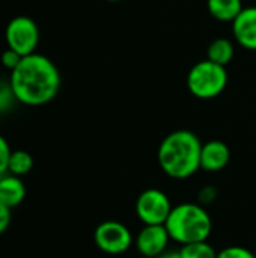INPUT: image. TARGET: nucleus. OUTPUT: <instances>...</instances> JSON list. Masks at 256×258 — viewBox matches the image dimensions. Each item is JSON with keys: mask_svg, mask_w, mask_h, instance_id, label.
<instances>
[{"mask_svg": "<svg viewBox=\"0 0 256 258\" xmlns=\"http://www.w3.org/2000/svg\"><path fill=\"white\" fill-rule=\"evenodd\" d=\"M202 142L190 130H175L158 145L157 160L161 171L174 180H186L201 169Z\"/></svg>", "mask_w": 256, "mask_h": 258, "instance_id": "2", "label": "nucleus"}, {"mask_svg": "<svg viewBox=\"0 0 256 258\" xmlns=\"http://www.w3.org/2000/svg\"><path fill=\"white\" fill-rule=\"evenodd\" d=\"M217 258H255V252L244 246H228L217 252Z\"/></svg>", "mask_w": 256, "mask_h": 258, "instance_id": "17", "label": "nucleus"}, {"mask_svg": "<svg viewBox=\"0 0 256 258\" xmlns=\"http://www.w3.org/2000/svg\"><path fill=\"white\" fill-rule=\"evenodd\" d=\"M164 225L170 239L181 246L208 240L213 231L211 216L205 207L198 203H183L175 206Z\"/></svg>", "mask_w": 256, "mask_h": 258, "instance_id": "3", "label": "nucleus"}, {"mask_svg": "<svg viewBox=\"0 0 256 258\" xmlns=\"http://www.w3.org/2000/svg\"><path fill=\"white\" fill-rule=\"evenodd\" d=\"M174 206L170 198L160 189L143 190L136 200V215L143 225H164Z\"/></svg>", "mask_w": 256, "mask_h": 258, "instance_id": "5", "label": "nucleus"}, {"mask_svg": "<svg viewBox=\"0 0 256 258\" xmlns=\"http://www.w3.org/2000/svg\"><path fill=\"white\" fill-rule=\"evenodd\" d=\"M8 48L15 50L20 56H27L36 51L39 44V27L27 15L14 17L5 30Z\"/></svg>", "mask_w": 256, "mask_h": 258, "instance_id": "6", "label": "nucleus"}, {"mask_svg": "<svg viewBox=\"0 0 256 258\" xmlns=\"http://www.w3.org/2000/svg\"><path fill=\"white\" fill-rule=\"evenodd\" d=\"M234 44L231 42V39L228 38H217L214 39L208 48H207V59L214 62V63H219V65H223L226 67L232 57H234Z\"/></svg>", "mask_w": 256, "mask_h": 258, "instance_id": "13", "label": "nucleus"}, {"mask_svg": "<svg viewBox=\"0 0 256 258\" xmlns=\"http://www.w3.org/2000/svg\"><path fill=\"white\" fill-rule=\"evenodd\" d=\"M228 85L226 67L208 59L195 63L187 74V88L199 100H213L219 97Z\"/></svg>", "mask_w": 256, "mask_h": 258, "instance_id": "4", "label": "nucleus"}, {"mask_svg": "<svg viewBox=\"0 0 256 258\" xmlns=\"http://www.w3.org/2000/svg\"><path fill=\"white\" fill-rule=\"evenodd\" d=\"M231 160V150L229 147L219 141H208L202 144L201 150V169L207 172H219L228 166Z\"/></svg>", "mask_w": 256, "mask_h": 258, "instance_id": "10", "label": "nucleus"}, {"mask_svg": "<svg viewBox=\"0 0 256 258\" xmlns=\"http://www.w3.org/2000/svg\"><path fill=\"white\" fill-rule=\"evenodd\" d=\"M21 57H23V56H20L15 50H12V48H6V50L2 53L0 62H2V65H3L6 70L12 71V70H15V68H17V65L20 63Z\"/></svg>", "mask_w": 256, "mask_h": 258, "instance_id": "19", "label": "nucleus"}, {"mask_svg": "<svg viewBox=\"0 0 256 258\" xmlns=\"http://www.w3.org/2000/svg\"><path fill=\"white\" fill-rule=\"evenodd\" d=\"M157 258H183V257H181L180 251H166V252H163L160 257H157Z\"/></svg>", "mask_w": 256, "mask_h": 258, "instance_id": "22", "label": "nucleus"}, {"mask_svg": "<svg viewBox=\"0 0 256 258\" xmlns=\"http://www.w3.org/2000/svg\"><path fill=\"white\" fill-rule=\"evenodd\" d=\"M11 224V209L0 203V234H3Z\"/></svg>", "mask_w": 256, "mask_h": 258, "instance_id": "21", "label": "nucleus"}, {"mask_svg": "<svg viewBox=\"0 0 256 258\" xmlns=\"http://www.w3.org/2000/svg\"><path fill=\"white\" fill-rule=\"evenodd\" d=\"M26 198V186L17 175H2L0 177V203L12 209L23 203Z\"/></svg>", "mask_w": 256, "mask_h": 258, "instance_id": "11", "label": "nucleus"}, {"mask_svg": "<svg viewBox=\"0 0 256 258\" xmlns=\"http://www.w3.org/2000/svg\"><path fill=\"white\" fill-rule=\"evenodd\" d=\"M33 168V157L30 153L24 150H15L11 153L9 165H8V172L17 177H23L29 174Z\"/></svg>", "mask_w": 256, "mask_h": 258, "instance_id": "14", "label": "nucleus"}, {"mask_svg": "<svg viewBox=\"0 0 256 258\" xmlns=\"http://www.w3.org/2000/svg\"><path fill=\"white\" fill-rule=\"evenodd\" d=\"M170 236L166 230V225H143V228L136 236V248L146 258L160 257L167 251Z\"/></svg>", "mask_w": 256, "mask_h": 258, "instance_id": "8", "label": "nucleus"}, {"mask_svg": "<svg viewBox=\"0 0 256 258\" xmlns=\"http://www.w3.org/2000/svg\"><path fill=\"white\" fill-rule=\"evenodd\" d=\"M208 12L219 21H234L243 11L241 0H207Z\"/></svg>", "mask_w": 256, "mask_h": 258, "instance_id": "12", "label": "nucleus"}, {"mask_svg": "<svg viewBox=\"0 0 256 258\" xmlns=\"http://www.w3.org/2000/svg\"><path fill=\"white\" fill-rule=\"evenodd\" d=\"M11 153H12V150H11L8 141L0 135V177L8 172V165H9Z\"/></svg>", "mask_w": 256, "mask_h": 258, "instance_id": "18", "label": "nucleus"}, {"mask_svg": "<svg viewBox=\"0 0 256 258\" xmlns=\"http://www.w3.org/2000/svg\"><path fill=\"white\" fill-rule=\"evenodd\" d=\"M255 258H256V252H255Z\"/></svg>", "mask_w": 256, "mask_h": 258, "instance_id": "24", "label": "nucleus"}, {"mask_svg": "<svg viewBox=\"0 0 256 258\" xmlns=\"http://www.w3.org/2000/svg\"><path fill=\"white\" fill-rule=\"evenodd\" d=\"M107 2H112V3H116V2H122V0H107Z\"/></svg>", "mask_w": 256, "mask_h": 258, "instance_id": "23", "label": "nucleus"}, {"mask_svg": "<svg viewBox=\"0 0 256 258\" xmlns=\"http://www.w3.org/2000/svg\"><path fill=\"white\" fill-rule=\"evenodd\" d=\"M9 85L18 103L38 107L57 97L62 77L50 57L35 51L23 56L17 68L11 71Z\"/></svg>", "mask_w": 256, "mask_h": 258, "instance_id": "1", "label": "nucleus"}, {"mask_svg": "<svg viewBox=\"0 0 256 258\" xmlns=\"http://www.w3.org/2000/svg\"><path fill=\"white\" fill-rule=\"evenodd\" d=\"M15 101L17 100L9 85V80L8 82L0 80V113H5L6 110H9Z\"/></svg>", "mask_w": 256, "mask_h": 258, "instance_id": "16", "label": "nucleus"}, {"mask_svg": "<svg viewBox=\"0 0 256 258\" xmlns=\"http://www.w3.org/2000/svg\"><path fill=\"white\" fill-rule=\"evenodd\" d=\"M217 197V190L214 189V186H205L201 192H199V204H211Z\"/></svg>", "mask_w": 256, "mask_h": 258, "instance_id": "20", "label": "nucleus"}, {"mask_svg": "<svg viewBox=\"0 0 256 258\" xmlns=\"http://www.w3.org/2000/svg\"><path fill=\"white\" fill-rule=\"evenodd\" d=\"M94 240L97 248L109 255H119L127 252L134 242L130 228L118 221L101 222L95 228Z\"/></svg>", "mask_w": 256, "mask_h": 258, "instance_id": "7", "label": "nucleus"}, {"mask_svg": "<svg viewBox=\"0 0 256 258\" xmlns=\"http://www.w3.org/2000/svg\"><path fill=\"white\" fill-rule=\"evenodd\" d=\"M180 254L183 258H217V251L207 240L183 245Z\"/></svg>", "mask_w": 256, "mask_h": 258, "instance_id": "15", "label": "nucleus"}, {"mask_svg": "<svg viewBox=\"0 0 256 258\" xmlns=\"http://www.w3.org/2000/svg\"><path fill=\"white\" fill-rule=\"evenodd\" d=\"M232 33L243 48L256 51V6L243 8L232 21Z\"/></svg>", "mask_w": 256, "mask_h": 258, "instance_id": "9", "label": "nucleus"}]
</instances>
